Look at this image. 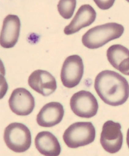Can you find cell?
<instances>
[{"mask_svg": "<svg viewBox=\"0 0 129 156\" xmlns=\"http://www.w3.org/2000/svg\"><path fill=\"white\" fill-rule=\"evenodd\" d=\"M21 23L18 16L9 14L4 19L1 34V46L11 48L16 45L20 35Z\"/></svg>", "mask_w": 129, "mask_h": 156, "instance_id": "obj_10", "label": "cell"}, {"mask_svg": "<svg viewBox=\"0 0 129 156\" xmlns=\"http://www.w3.org/2000/svg\"><path fill=\"white\" fill-rule=\"evenodd\" d=\"M30 87L44 96H47L56 90L57 85L55 77L46 71L38 69L30 75L28 80Z\"/></svg>", "mask_w": 129, "mask_h": 156, "instance_id": "obj_9", "label": "cell"}, {"mask_svg": "<svg viewBox=\"0 0 129 156\" xmlns=\"http://www.w3.org/2000/svg\"><path fill=\"white\" fill-rule=\"evenodd\" d=\"M124 30L123 25L116 23L97 26L88 30L83 35L82 42L88 48H98L110 41L119 38Z\"/></svg>", "mask_w": 129, "mask_h": 156, "instance_id": "obj_2", "label": "cell"}, {"mask_svg": "<svg viewBox=\"0 0 129 156\" xmlns=\"http://www.w3.org/2000/svg\"><path fill=\"white\" fill-rule=\"evenodd\" d=\"M11 111L20 116H27L32 113L35 106V98L31 94L23 88L15 89L9 101Z\"/></svg>", "mask_w": 129, "mask_h": 156, "instance_id": "obj_8", "label": "cell"}, {"mask_svg": "<svg viewBox=\"0 0 129 156\" xmlns=\"http://www.w3.org/2000/svg\"><path fill=\"white\" fill-rule=\"evenodd\" d=\"M64 114L63 106L61 103L51 102L46 104L40 110L37 116V122L42 127H53L61 121Z\"/></svg>", "mask_w": 129, "mask_h": 156, "instance_id": "obj_11", "label": "cell"}, {"mask_svg": "<svg viewBox=\"0 0 129 156\" xmlns=\"http://www.w3.org/2000/svg\"><path fill=\"white\" fill-rule=\"evenodd\" d=\"M121 126L119 122L109 120L103 125L100 142L103 148L107 152L114 154L121 149L123 136Z\"/></svg>", "mask_w": 129, "mask_h": 156, "instance_id": "obj_7", "label": "cell"}, {"mask_svg": "<svg viewBox=\"0 0 129 156\" xmlns=\"http://www.w3.org/2000/svg\"><path fill=\"white\" fill-rule=\"evenodd\" d=\"M94 2L101 9L107 10L112 7L115 1H94Z\"/></svg>", "mask_w": 129, "mask_h": 156, "instance_id": "obj_16", "label": "cell"}, {"mask_svg": "<svg viewBox=\"0 0 129 156\" xmlns=\"http://www.w3.org/2000/svg\"><path fill=\"white\" fill-rule=\"evenodd\" d=\"M35 144L39 152L45 156H58L61 151V146L57 139L48 131L39 133L35 138Z\"/></svg>", "mask_w": 129, "mask_h": 156, "instance_id": "obj_14", "label": "cell"}, {"mask_svg": "<svg viewBox=\"0 0 129 156\" xmlns=\"http://www.w3.org/2000/svg\"><path fill=\"white\" fill-rule=\"evenodd\" d=\"M4 138L8 147L17 153L27 151L32 142L29 129L24 124L18 122L11 123L6 128Z\"/></svg>", "mask_w": 129, "mask_h": 156, "instance_id": "obj_4", "label": "cell"}, {"mask_svg": "<svg viewBox=\"0 0 129 156\" xmlns=\"http://www.w3.org/2000/svg\"><path fill=\"white\" fill-rule=\"evenodd\" d=\"M97 14L94 9L89 5L82 6L69 25L64 28L66 35L74 34L91 25L95 20Z\"/></svg>", "mask_w": 129, "mask_h": 156, "instance_id": "obj_12", "label": "cell"}, {"mask_svg": "<svg viewBox=\"0 0 129 156\" xmlns=\"http://www.w3.org/2000/svg\"><path fill=\"white\" fill-rule=\"evenodd\" d=\"M84 72L82 58L79 55H73L68 57L63 64L61 74L63 85L72 88L80 83Z\"/></svg>", "mask_w": 129, "mask_h": 156, "instance_id": "obj_6", "label": "cell"}, {"mask_svg": "<svg viewBox=\"0 0 129 156\" xmlns=\"http://www.w3.org/2000/svg\"><path fill=\"white\" fill-rule=\"evenodd\" d=\"M76 2L75 0H61L57 5L58 11L64 19H69L72 16L76 8Z\"/></svg>", "mask_w": 129, "mask_h": 156, "instance_id": "obj_15", "label": "cell"}, {"mask_svg": "<svg viewBox=\"0 0 129 156\" xmlns=\"http://www.w3.org/2000/svg\"><path fill=\"white\" fill-rule=\"evenodd\" d=\"M108 59L112 66L123 74L129 76V50L120 44L113 45L107 52Z\"/></svg>", "mask_w": 129, "mask_h": 156, "instance_id": "obj_13", "label": "cell"}, {"mask_svg": "<svg viewBox=\"0 0 129 156\" xmlns=\"http://www.w3.org/2000/svg\"><path fill=\"white\" fill-rule=\"evenodd\" d=\"M96 131L90 122H79L73 123L65 130L63 136L66 145L71 148L84 146L95 140Z\"/></svg>", "mask_w": 129, "mask_h": 156, "instance_id": "obj_3", "label": "cell"}, {"mask_svg": "<svg viewBox=\"0 0 129 156\" xmlns=\"http://www.w3.org/2000/svg\"><path fill=\"white\" fill-rule=\"evenodd\" d=\"M70 106L77 116L89 118L96 115L98 109V101L90 92L81 90L74 94L70 101Z\"/></svg>", "mask_w": 129, "mask_h": 156, "instance_id": "obj_5", "label": "cell"}, {"mask_svg": "<svg viewBox=\"0 0 129 156\" xmlns=\"http://www.w3.org/2000/svg\"><path fill=\"white\" fill-rule=\"evenodd\" d=\"M126 139L127 144L129 149V128L127 131Z\"/></svg>", "mask_w": 129, "mask_h": 156, "instance_id": "obj_17", "label": "cell"}, {"mask_svg": "<svg viewBox=\"0 0 129 156\" xmlns=\"http://www.w3.org/2000/svg\"><path fill=\"white\" fill-rule=\"evenodd\" d=\"M94 87L102 100L112 106L121 105L129 96V85L125 78L110 70L100 72L96 77Z\"/></svg>", "mask_w": 129, "mask_h": 156, "instance_id": "obj_1", "label": "cell"}]
</instances>
